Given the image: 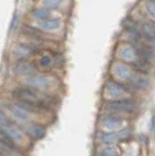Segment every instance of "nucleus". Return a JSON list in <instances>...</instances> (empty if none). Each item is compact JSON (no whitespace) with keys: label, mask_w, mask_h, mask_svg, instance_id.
Segmentation results:
<instances>
[{"label":"nucleus","mask_w":155,"mask_h":156,"mask_svg":"<svg viewBox=\"0 0 155 156\" xmlns=\"http://www.w3.org/2000/svg\"><path fill=\"white\" fill-rule=\"evenodd\" d=\"M137 104L132 100H116L111 102H108L104 106V110L109 114H117L119 112H131L133 111Z\"/></svg>","instance_id":"obj_2"},{"label":"nucleus","mask_w":155,"mask_h":156,"mask_svg":"<svg viewBox=\"0 0 155 156\" xmlns=\"http://www.w3.org/2000/svg\"><path fill=\"white\" fill-rule=\"evenodd\" d=\"M130 83L137 89H144L148 85V79L143 74H132L129 79Z\"/></svg>","instance_id":"obj_11"},{"label":"nucleus","mask_w":155,"mask_h":156,"mask_svg":"<svg viewBox=\"0 0 155 156\" xmlns=\"http://www.w3.org/2000/svg\"><path fill=\"white\" fill-rule=\"evenodd\" d=\"M34 51V49H32V47L30 46H26V45H20L16 48L15 50V53L16 55L21 57V58H23V57H26L28 55H31Z\"/></svg>","instance_id":"obj_14"},{"label":"nucleus","mask_w":155,"mask_h":156,"mask_svg":"<svg viewBox=\"0 0 155 156\" xmlns=\"http://www.w3.org/2000/svg\"><path fill=\"white\" fill-rule=\"evenodd\" d=\"M31 108H30L26 105L22 104H13L9 105V111L11 112V114L15 117L19 121L22 122H27L30 119L31 115Z\"/></svg>","instance_id":"obj_4"},{"label":"nucleus","mask_w":155,"mask_h":156,"mask_svg":"<svg viewBox=\"0 0 155 156\" xmlns=\"http://www.w3.org/2000/svg\"><path fill=\"white\" fill-rule=\"evenodd\" d=\"M149 23V24L151 26V27L153 28V30L155 31V23H153V22H148Z\"/></svg>","instance_id":"obj_21"},{"label":"nucleus","mask_w":155,"mask_h":156,"mask_svg":"<svg viewBox=\"0 0 155 156\" xmlns=\"http://www.w3.org/2000/svg\"><path fill=\"white\" fill-rule=\"evenodd\" d=\"M134 53H135V50L133 48L131 47H124L121 49L120 51V55L122 56L125 60H131L133 57H134Z\"/></svg>","instance_id":"obj_17"},{"label":"nucleus","mask_w":155,"mask_h":156,"mask_svg":"<svg viewBox=\"0 0 155 156\" xmlns=\"http://www.w3.org/2000/svg\"><path fill=\"white\" fill-rule=\"evenodd\" d=\"M13 96L22 104L30 106L33 109L35 107H46L48 105L47 98L30 88H18L13 92Z\"/></svg>","instance_id":"obj_1"},{"label":"nucleus","mask_w":155,"mask_h":156,"mask_svg":"<svg viewBox=\"0 0 155 156\" xmlns=\"http://www.w3.org/2000/svg\"><path fill=\"white\" fill-rule=\"evenodd\" d=\"M35 68L30 62L26 61H21L17 63L15 67V72L20 75H31L34 72Z\"/></svg>","instance_id":"obj_10"},{"label":"nucleus","mask_w":155,"mask_h":156,"mask_svg":"<svg viewBox=\"0 0 155 156\" xmlns=\"http://www.w3.org/2000/svg\"><path fill=\"white\" fill-rule=\"evenodd\" d=\"M119 149L116 146H107L101 149L99 152V156H119Z\"/></svg>","instance_id":"obj_15"},{"label":"nucleus","mask_w":155,"mask_h":156,"mask_svg":"<svg viewBox=\"0 0 155 156\" xmlns=\"http://www.w3.org/2000/svg\"><path fill=\"white\" fill-rule=\"evenodd\" d=\"M101 124L105 129L108 130H117L120 129L124 124V119L117 114H108L103 117Z\"/></svg>","instance_id":"obj_7"},{"label":"nucleus","mask_w":155,"mask_h":156,"mask_svg":"<svg viewBox=\"0 0 155 156\" xmlns=\"http://www.w3.org/2000/svg\"><path fill=\"white\" fill-rule=\"evenodd\" d=\"M33 16H34V18L37 20H42V21H44V20H47L49 18L50 12H49V10H47V9L35 10V11L33 12Z\"/></svg>","instance_id":"obj_16"},{"label":"nucleus","mask_w":155,"mask_h":156,"mask_svg":"<svg viewBox=\"0 0 155 156\" xmlns=\"http://www.w3.org/2000/svg\"><path fill=\"white\" fill-rule=\"evenodd\" d=\"M1 131L7 134L15 141H21L23 140V133L21 130H19V128H17L15 125L9 123L7 120H5L3 112H1Z\"/></svg>","instance_id":"obj_5"},{"label":"nucleus","mask_w":155,"mask_h":156,"mask_svg":"<svg viewBox=\"0 0 155 156\" xmlns=\"http://www.w3.org/2000/svg\"><path fill=\"white\" fill-rule=\"evenodd\" d=\"M62 3V0H43V4L48 9H57Z\"/></svg>","instance_id":"obj_18"},{"label":"nucleus","mask_w":155,"mask_h":156,"mask_svg":"<svg viewBox=\"0 0 155 156\" xmlns=\"http://www.w3.org/2000/svg\"><path fill=\"white\" fill-rule=\"evenodd\" d=\"M25 132L28 136L34 140H40L46 134V130L44 127L35 123H30L25 126Z\"/></svg>","instance_id":"obj_8"},{"label":"nucleus","mask_w":155,"mask_h":156,"mask_svg":"<svg viewBox=\"0 0 155 156\" xmlns=\"http://www.w3.org/2000/svg\"><path fill=\"white\" fill-rule=\"evenodd\" d=\"M26 83L32 89L42 90L50 86V81L47 77L42 75H28L26 79Z\"/></svg>","instance_id":"obj_6"},{"label":"nucleus","mask_w":155,"mask_h":156,"mask_svg":"<svg viewBox=\"0 0 155 156\" xmlns=\"http://www.w3.org/2000/svg\"><path fill=\"white\" fill-rule=\"evenodd\" d=\"M146 9L150 16L155 19V0H148L146 2Z\"/></svg>","instance_id":"obj_20"},{"label":"nucleus","mask_w":155,"mask_h":156,"mask_svg":"<svg viewBox=\"0 0 155 156\" xmlns=\"http://www.w3.org/2000/svg\"><path fill=\"white\" fill-rule=\"evenodd\" d=\"M39 66L44 68L51 66H52V58L49 56H43L39 60Z\"/></svg>","instance_id":"obj_19"},{"label":"nucleus","mask_w":155,"mask_h":156,"mask_svg":"<svg viewBox=\"0 0 155 156\" xmlns=\"http://www.w3.org/2000/svg\"><path fill=\"white\" fill-rule=\"evenodd\" d=\"M61 27V22L58 19H47L42 21L41 23V27L47 31H53L59 29Z\"/></svg>","instance_id":"obj_13"},{"label":"nucleus","mask_w":155,"mask_h":156,"mask_svg":"<svg viewBox=\"0 0 155 156\" xmlns=\"http://www.w3.org/2000/svg\"><path fill=\"white\" fill-rule=\"evenodd\" d=\"M131 133L129 129H122L112 133H103L100 135V141L104 144H112L127 140L130 138Z\"/></svg>","instance_id":"obj_3"},{"label":"nucleus","mask_w":155,"mask_h":156,"mask_svg":"<svg viewBox=\"0 0 155 156\" xmlns=\"http://www.w3.org/2000/svg\"><path fill=\"white\" fill-rule=\"evenodd\" d=\"M106 93H107V95L110 98L118 99V98L124 96L127 93V91H126V89L122 85H120L116 82L109 81L106 84Z\"/></svg>","instance_id":"obj_9"},{"label":"nucleus","mask_w":155,"mask_h":156,"mask_svg":"<svg viewBox=\"0 0 155 156\" xmlns=\"http://www.w3.org/2000/svg\"><path fill=\"white\" fill-rule=\"evenodd\" d=\"M114 73L116 77L121 80H129L131 75H132L129 66L124 65V63H118V65H116L114 67Z\"/></svg>","instance_id":"obj_12"}]
</instances>
